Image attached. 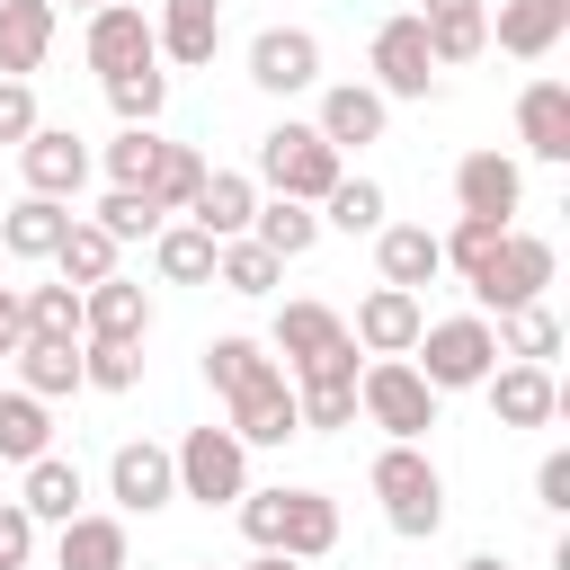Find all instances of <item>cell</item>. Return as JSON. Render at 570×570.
<instances>
[{
  "instance_id": "cell-1",
  "label": "cell",
  "mask_w": 570,
  "mask_h": 570,
  "mask_svg": "<svg viewBox=\"0 0 570 570\" xmlns=\"http://www.w3.org/2000/svg\"><path fill=\"white\" fill-rule=\"evenodd\" d=\"M365 481H374V499H383V525H392L401 543H428V534L445 525V472L428 463V445H383Z\"/></svg>"
},
{
  "instance_id": "cell-2",
  "label": "cell",
  "mask_w": 570,
  "mask_h": 570,
  "mask_svg": "<svg viewBox=\"0 0 570 570\" xmlns=\"http://www.w3.org/2000/svg\"><path fill=\"white\" fill-rule=\"evenodd\" d=\"M419 365V383L445 401V392H481L490 383V365H499V338H490V312H454V321H428L419 330V347H410Z\"/></svg>"
},
{
  "instance_id": "cell-3",
  "label": "cell",
  "mask_w": 570,
  "mask_h": 570,
  "mask_svg": "<svg viewBox=\"0 0 570 570\" xmlns=\"http://www.w3.org/2000/svg\"><path fill=\"white\" fill-rule=\"evenodd\" d=\"M338 178H347V160H338L312 125H294V116H285V125H267V134H258V187H276L285 205H321Z\"/></svg>"
},
{
  "instance_id": "cell-4",
  "label": "cell",
  "mask_w": 570,
  "mask_h": 570,
  "mask_svg": "<svg viewBox=\"0 0 570 570\" xmlns=\"http://www.w3.org/2000/svg\"><path fill=\"white\" fill-rule=\"evenodd\" d=\"M463 285H472L481 312H525V303H543V285H552V240H543V232H499V249H490Z\"/></svg>"
},
{
  "instance_id": "cell-5",
  "label": "cell",
  "mask_w": 570,
  "mask_h": 570,
  "mask_svg": "<svg viewBox=\"0 0 570 570\" xmlns=\"http://www.w3.org/2000/svg\"><path fill=\"white\" fill-rule=\"evenodd\" d=\"M356 410H365L392 445H419V436L436 428V392L410 374V356H374V365H356Z\"/></svg>"
},
{
  "instance_id": "cell-6",
  "label": "cell",
  "mask_w": 570,
  "mask_h": 570,
  "mask_svg": "<svg viewBox=\"0 0 570 570\" xmlns=\"http://www.w3.org/2000/svg\"><path fill=\"white\" fill-rule=\"evenodd\" d=\"M169 463H178V499H196V508H232L249 490V445L232 428H187L169 445Z\"/></svg>"
},
{
  "instance_id": "cell-7",
  "label": "cell",
  "mask_w": 570,
  "mask_h": 570,
  "mask_svg": "<svg viewBox=\"0 0 570 570\" xmlns=\"http://www.w3.org/2000/svg\"><path fill=\"white\" fill-rule=\"evenodd\" d=\"M428 89H436L428 27H419V9H401L374 27V98H428Z\"/></svg>"
},
{
  "instance_id": "cell-8",
  "label": "cell",
  "mask_w": 570,
  "mask_h": 570,
  "mask_svg": "<svg viewBox=\"0 0 570 570\" xmlns=\"http://www.w3.org/2000/svg\"><path fill=\"white\" fill-rule=\"evenodd\" d=\"M107 499H116L125 517H151V508H169V499H178V463H169V445H151V436H125V445L107 454Z\"/></svg>"
},
{
  "instance_id": "cell-9",
  "label": "cell",
  "mask_w": 570,
  "mask_h": 570,
  "mask_svg": "<svg viewBox=\"0 0 570 570\" xmlns=\"http://www.w3.org/2000/svg\"><path fill=\"white\" fill-rule=\"evenodd\" d=\"M80 53H89V71H98V80L160 62V45H151V18H142L134 0H107V9H89V36H80Z\"/></svg>"
},
{
  "instance_id": "cell-10",
  "label": "cell",
  "mask_w": 570,
  "mask_h": 570,
  "mask_svg": "<svg viewBox=\"0 0 570 570\" xmlns=\"http://www.w3.org/2000/svg\"><path fill=\"white\" fill-rule=\"evenodd\" d=\"M249 80H258L267 98L321 89V36H312V27H258V36H249Z\"/></svg>"
},
{
  "instance_id": "cell-11",
  "label": "cell",
  "mask_w": 570,
  "mask_h": 570,
  "mask_svg": "<svg viewBox=\"0 0 570 570\" xmlns=\"http://www.w3.org/2000/svg\"><path fill=\"white\" fill-rule=\"evenodd\" d=\"M18 169H27V196L71 205V196L89 187V142H80L71 125H36V134L18 142Z\"/></svg>"
},
{
  "instance_id": "cell-12",
  "label": "cell",
  "mask_w": 570,
  "mask_h": 570,
  "mask_svg": "<svg viewBox=\"0 0 570 570\" xmlns=\"http://www.w3.org/2000/svg\"><path fill=\"white\" fill-rule=\"evenodd\" d=\"M454 205L481 214V223H517V205H525V169H517L508 151H463V160H454Z\"/></svg>"
},
{
  "instance_id": "cell-13",
  "label": "cell",
  "mask_w": 570,
  "mask_h": 570,
  "mask_svg": "<svg viewBox=\"0 0 570 570\" xmlns=\"http://www.w3.org/2000/svg\"><path fill=\"white\" fill-rule=\"evenodd\" d=\"M419 330H428V303L401 294V285H374V294L356 303V321H347V338H356L365 356H410Z\"/></svg>"
},
{
  "instance_id": "cell-14",
  "label": "cell",
  "mask_w": 570,
  "mask_h": 570,
  "mask_svg": "<svg viewBox=\"0 0 570 570\" xmlns=\"http://www.w3.org/2000/svg\"><path fill=\"white\" fill-rule=\"evenodd\" d=\"M80 338H107V347H142L151 338V294L134 276H107L80 294Z\"/></svg>"
},
{
  "instance_id": "cell-15",
  "label": "cell",
  "mask_w": 570,
  "mask_h": 570,
  "mask_svg": "<svg viewBox=\"0 0 570 570\" xmlns=\"http://www.w3.org/2000/svg\"><path fill=\"white\" fill-rule=\"evenodd\" d=\"M151 45H160V62L205 71V62H214V45H223V0H160Z\"/></svg>"
},
{
  "instance_id": "cell-16",
  "label": "cell",
  "mask_w": 570,
  "mask_h": 570,
  "mask_svg": "<svg viewBox=\"0 0 570 570\" xmlns=\"http://www.w3.org/2000/svg\"><path fill=\"white\" fill-rule=\"evenodd\" d=\"M383 116H392V98H374L365 80H338V89H321V116H312V134L347 160L356 142H383Z\"/></svg>"
},
{
  "instance_id": "cell-17",
  "label": "cell",
  "mask_w": 570,
  "mask_h": 570,
  "mask_svg": "<svg viewBox=\"0 0 570 570\" xmlns=\"http://www.w3.org/2000/svg\"><path fill=\"white\" fill-rule=\"evenodd\" d=\"M490 410H499V428H552L561 419V383H552V365H490Z\"/></svg>"
},
{
  "instance_id": "cell-18",
  "label": "cell",
  "mask_w": 570,
  "mask_h": 570,
  "mask_svg": "<svg viewBox=\"0 0 570 570\" xmlns=\"http://www.w3.org/2000/svg\"><path fill=\"white\" fill-rule=\"evenodd\" d=\"M561 36H570V0H499V18H490V45L517 62H543Z\"/></svg>"
},
{
  "instance_id": "cell-19",
  "label": "cell",
  "mask_w": 570,
  "mask_h": 570,
  "mask_svg": "<svg viewBox=\"0 0 570 570\" xmlns=\"http://www.w3.org/2000/svg\"><path fill=\"white\" fill-rule=\"evenodd\" d=\"M249 214H258V178H249V169H205L187 223L214 232V240H249Z\"/></svg>"
},
{
  "instance_id": "cell-20",
  "label": "cell",
  "mask_w": 570,
  "mask_h": 570,
  "mask_svg": "<svg viewBox=\"0 0 570 570\" xmlns=\"http://www.w3.org/2000/svg\"><path fill=\"white\" fill-rule=\"evenodd\" d=\"M374 267H383V285L419 294V285H436V276H445V249H436V232H428V223H383V232H374Z\"/></svg>"
},
{
  "instance_id": "cell-21",
  "label": "cell",
  "mask_w": 570,
  "mask_h": 570,
  "mask_svg": "<svg viewBox=\"0 0 570 570\" xmlns=\"http://www.w3.org/2000/svg\"><path fill=\"white\" fill-rule=\"evenodd\" d=\"M223 428H232L240 445H285V436H303V410H294V383L276 374V383H258V392H240V401H223Z\"/></svg>"
},
{
  "instance_id": "cell-22",
  "label": "cell",
  "mask_w": 570,
  "mask_h": 570,
  "mask_svg": "<svg viewBox=\"0 0 570 570\" xmlns=\"http://www.w3.org/2000/svg\"><path fill=\"white\" fill-rule=\"evenodd\" d=\"M517 142L534 160H570V89L561 80H525L517 89Z\"/></svg>"
},
{
  "instance_id": "cell-23",
  "label": "cell",
  "mask_w": 570,
  "mask_h": 570,
  "mask_svg": "<svg viewBox=\"0 0 570 570\" xmlns=\"http://www.w3.org/2000/svg\"><path fill=\"white\" fill-rule=\"evenodd\" d=\"M330 347H347V321L330 303H285L276 330H267V356H285V374L312 365V356H330Z\"/></svg>"
},
{
  "instance_id": "cell-24",
  "label": "cell",
  "mask_w": 570,
  "mask_h": 570,
  "mask_svg": "<svg viewBox=\"0 0 570 570\" xmlns=\"http://www.w3.org/2000/svg\"><path fill=\"white\" fill-rule=\"evenodd\" d=\"M80 499H89V481H80V463H71V454H36V463H27V481H18V508H27L36 525H71V517H80Z\"/></svg>"
},
{
  "instance_id": "cell-25",
  "label": "cell",
  "mask_w": 570,
  "mask_h": 570,
  "mask_svg": "<svg viewBox=\"0 0 570 570\" xmlns=\"http://www.w3.org/2000/svg\"><path fill=\"white\" fill-rule=\"evenodd\" d=\"M276 552H285V561H321V552H338V499H330V490H285Z\"/></svg>"
},
{
  "instance_id": "cell-26",
  "label": "cell",
  "mask_w": 570,
  "mask_h": 570,
  "mask_svg": "<svg viewBox=\"0 0 570 570\" xmlns=\"http://www.w3.org/2000/svg\"><path fill=\"white\" fill-rule=\"evenodd\" d=\"M53 53V0H0V80L45 71Z\"/></svg>"
},
{
  "instance_id": "cell-27",
  "label": "cell",
  "mask_w": 570,
  "mask_h": 570,
  "mask_svg": "<svg viewBox=\"0 0 570 570\" xmlns=\"http://www.w3.org/2000/svg\"><path fill=\"white\" fill-rule=\"evenodd\" d=\"M134 561V543H125V517H71L62 534H53V570H125Z\"/></svg>"
},
{
  "instance_id": "cell-28",
  "label": "cell",
  "mask_w": 570,
  "mask_h": 570,
  "mask_svg": "<svg viewBox=\"0 0 570 570\" xmlns=\"http://www.w3.org/2000/svg\"><path fill=\"white\" fill-rule=\"evenodd\" d=\"M62 232H71V205H53V196H18V205L0 214V249H9V258H53Z\"/></svg>"
},
{
  "instance_id": "cell-29",
  "label": "cell",
  "mask_w": 570,
  "mask_h": 570,
  "mask_svg": "<svg viewBox=\"0 0 570 570\" xmlns=\"http://www.w3.org/2000/svg\"><path fill=\"white\" fill-rule=\"evenodd\" d=\"M18 392L36 401L80 392V338H18Z\"/></svg>"
},
{
  "instance_id": "cell-30",
  "label": "cell",
  "mask_w": 570,
  "mask_h": 570,
  "mask_svg": "<svg viewBox=\"0 0 570 570\" xmlns=\"http://www.w3.org/2000/svg\"><path fill=\"white\" fill-rule=\"evenodd\" d=\"M205 383H214L223 401H240V392L276 383V356H267L258 338H205Z\"/></svg>"
},
{
  "instance_id": "cell-31",
  "label": "cell",
  "mask_w": 570,
  "mask_h": 570,
  "mask_svg": "<svg viewBox=\"0 0 570 570\" xmlns=\"http://www.w3.org/2000/svg\"><path fill=\"white\" fill-rule=\"evenodd\" d=\"M249 240H258V249L285 267V258H303V249L321 240V214H312V205H285V196H267V205L249 214Z\"/></svg>"
},
{
  "instance_id": "cell-32",
  "label": "cell",
  "mask_w": 570,
  "mask_h": 570,
  "mask_svg": "<svg viewBox=\"0 0 570 570\" xmlns=\"http://www.w3.org/2000/svg\"><path fill=\"white\" fill-rule=\"evenodd\" d=\"M214 232H196V223H160V240H151V267L169 276V285H214Z\"/></svg>"
},
{
  "instance_id": "cell-33",
  "label": "cell",
  "mask_w": 570,
  "mask_h": 570,
  "mask_svg": "<svg viewBox=\"0 0 570 570\" xmlns=\"http://www.w3.org/2000/svg\"><path fill=\"white\" fill-rule=\"evenodd\" d=\"M490 338H499V356H508V365H552V356H561V321H552L543 303L499 312V321H490Z\"/></svg>"
},
{
  "instance_id": "cell-34",
  "label": "cell",
  "mask_w": 570,
  "mask_h": 570,
  "mask_svg": "<svg viewBox=\"0 0 570 570\" xmlns=\"http://www.w3.org/2000/svg\"><path fill=\"white\" fill-rule=\"evenodd\" d=\"M419 27H428V62H436V71L490 53V9H445V18H419Z\"/></svg>"
},
{
  "instance_id": "cell-35",
  "label": "cell",
  "mask_w": 570,
  "mask_h": 570,
  "mask_svg": "<svg viewBox=\"0 0 570 570\" xmlns=\"http://www.w3.org/2000/svg\"><path fill=\"white\" fill-rule=\"evenodd\" d=\"M53 267H62V285H71V294H89V285H107V276H116V240H107L98 223H80V214H71V232H62Z\"/></svg>"
},
{
  "instance_id": "cell-36",
  "label": "cell",
  "mask_w": 570,
  "mask_h": 570,
  "mask_svg": "<svg viewBox=\"0 0 570 570\" xmlns=\"http://www.w3.org/2000/svg\"><path fill=\"white\" fill-rule=\"evenodd\" d=\"M53 454V419L36 392H0V463H36Z\"/></svg>"
},
{
  "instance_id": "cell-37",
  "label": "cell",
  "mask_w": 570,
  "mask_h": 570,
  "mask_svg": "<svg viewBox=\"0 0 570 570\" xmlns=\"http://www.w3.org/2000/svg\"><path fill=\"white\" fill-rule=\"evenodd\" d=\"M196 187H205V151H196V142H160V169H151V187H142V196H151L160 214H187V205H196Z\"/></svg>"
},
{
  "instance_id": "cell-38",
  "label": "cell",
  "mask_w": 570,
  "mask_h": 570,
  "mask_svg": "<svg viewBox=\"0 0 570 570\" xmlns=\"http://www.w3.org/2000/svg\"><path fill=\"white\" fill-rule=\"evenodd\" d=\"M89 223H98V232H107V240L125 249V240H160V223H169V214H160V205H151L142 187H107Z\"/></svg>"
},
{
  "instance_id": "cell-39",
  "label": "cell",
  "mask_w": 570,
  "mask_h": 570,
  "mask_svg": "<svg viewBox=\"0 0 570 570\" xmlns=\"http://www.w3.org/2000/svg\"><path fill=\"white\" fill-rule=\"evenodd\" d=\"M107 107H116L125 125H160V107H169V71H160V62L116 71V80H107Z\"/></svg>"
},
{
  "instance_id": "cell-40",
  "label": "cell",
  "mask_w": 570,
  "mask_h": 570,
  "mask_svg": "<svg viewBox=\"0 0 570 570\" xmlns=\"http://www.w3.org/2000/svg\"><path fill=\"white\" fill-rule=\"evenodd\" d=\"M276 276H285V267H276L258 240H223V249H214V285H223V294H276Z\"/></svg>"
},
{
  "instance_id": "cell-41",
  "label": "cell",
  "mask_w": 570,
  "mask_h": 570,
  "mask_svg": "<svg viewBox=\"0 0 570 570\" xmlns=\"http://www.w3.org/2000/svg\"><path fill=\"white\" fill-rule=\"evenodd\" d=\"M18 321H27V338H80V294L71 285H27Z\"/></svg>"
},
{
  "instance_id": "cell-42",
  "label": "cell",
  "mask_w": 570,
  "mask_h": 570,
  "mask_svg": "<svg viewBox=\"0 0 570 570\" xmlns=\"http://www.w3.org/2000/svg\"><path fill=\"white\" fill-rule=\"evenodd\" d=\"M151 169H160V134L151 125H125L107 142V187H151Z\"/></svg>"
},
{
  "instance_id": "cell-43",
  "label": "cell",
  "mask_w": 570,
  "mask_h": 570,
  "mask_svg": "<svg viewBox=\"0 0 570 570\" xmlns=\"http://www.w3.org/2000/svg\"><path fill=\"white\" fill-rule=\"evenodd\" d=\"M321 223H338V232H383V187H374V178H338V187L321 196Z\"/></svg>"
},
{
  "instance_id": "cell-44",
  "label": "cell",
  "mask_w": 570,
  "mask_h": 570,
  "mask_svg": "<svg viewBox=\"0 0 570 570\" xmlns=\"http://www.w3.org/2000/svg\"><path fill=\"white\" fill-rule=\"evenodd\" d=\"M80 383H89V392H134V383H142V347L80 338Z\"/></svg>"
},
{
  "instance_id": "cell-45",
  "label": "cell",
  "mask_w": 570,
  "mask_h": 570,
  "mask_svg": "<svg viewBox=\"0 0 570 570\" xmlns=\"http://www.w3.org/2000/svg\"><path fill=\"white\" fill-rule=\"evenodd\" d=\"M499 232H517V223H481V214H454V232H445L436 249H445V267H454V276H472V267L499 249Z\"/></svg>"
},
{
  "instance_id": "cell-46",
  "label": "cell",
  "mask_w": 570,
  "mask_h": 570,
  "mask_svg": "<svg viewBox=\"0 0 570 570\" xmlns=\"http://www.w3.org/2000/svg\"><path fill=\"white\" fill-rule=\"evenodd\" d=\"M294 410H303V428H356V383H294Z\"/></svg>"
},
{
  "instance_id": "cell-47",
  "label": "cell",
  "mask_w": 570,
  "mask_h": 570,
  "mask_svg": "<svg viewBox=\"0 0 570 570\" xmlns=\"http://www.w3.org/2000/svg\"><path fill=\"white\" fill-rule=\"evenodd\" d=\"M36 125H45V116H36V89H27V80H0V142L18 151Z\"/></svg>"
},
{
  "instance_id": "cell-48",
  "label": "cell",
  "mask_w": 570,
  "mask_h": 570,
  "mask_svg": "<svg viewBox=\"0 0 570 570\" xmlns=\"http://www.w3.org/2000/svg\"><path fill=\"white\" fill-rule=\"evenodd\" d=\"M27 552H36V517L9 499V508H0V570H27Z\"/></svg>"
},
{
  "instance_id": "cell-49",
  "label": "cell",
  "mask_w": 570,
  "mask_h": 570,
  "mask_svg": "<svg viewBox=\"0 0 570 570\" xmlns=\"http://www.w3.org/2000/svg\"><path fill=\"white\" fill-rule=\"evenodd\" d=\"M534 508L570 517V454H543V463H534Z\"/></svg>"
},
{
  "instance_id": "cell-50",
  "label": "cell",
  "mask_w": 570,
  "mask_h": 570,
  "mask_svg": "<svg viewBox=\"0 0 570 570\" xmlns=\"http://www.w3.org/2000/svg\"><path fill=\"white\" fill-rule=\"evenodd\" d=\"M18 338H27V321H18V294L0 285V356H18Z\"/></svg>"
},
{
  "instance_id": "cell-51",
  "label": "cell",
  "mask_w": 570,
  "mask_h": 570,
  "mask_svg": "<svg viewBox=\"0 0 570 570\" xmlns=\"http://www.w3.org/2000/svg\"><path fill=\"white\" fill-rule=\"evenodd\" d=\"M445 9H490V0H419V18H445Z\"/></svg>"
},
{
  "instance_id": "cell-52",
  "label": "cell",
  "mask_w": 570,
  "mask_h": 570,
  "mask_svg": "<svg viewBox=\"0 0 570 570\" xmlns=\"http://www.w3.org/2000/svg\"><path fill=\"white\" fill-rule=\"evenodd\" d=\"M249 570H303V561H285V552H258V561H249Z\"/></svg>"
},
{
  "instance_id": "cell-53",
  "label": "cell",
  "mask_w": 570,
  "mask_h": 570,
  "mask_svg": "<svg viewBox=\"0 0 570 570\" xmlns=\"http://www.w3.org/2000/svg\"><path fill=\"white\" fill-rule=\"evenodd\" d=\"M463 570H508V561H499V552H472V561H463Z\"/></svg>"
},
{
  "instance_id": "cell-54",
  "label": "cell",
  "mask_w": 570,
  "mask_h": 570,
  "mask_svg": "<svg viewBox=\"0 0 570 570\" xmlns=\"http://www.w3.org/2000/svg\"><path fill=\"white\" fill-rule=\"evenodd\" d=\"M53 9H62V0H53ZM71 9H107V0H71Z\"/></svg>"
},
{
  "instance_id": "cell-55",
  "label": "cell",
  "mask_w": 570,
  "mask_h": 570,
  "mask_svg": "<svg viewBox=\"0 0 570 570\" xmlns=\"http://www.w3.org/2000/svg\"><path fill=\"white\" fill-rule=\"evenodd\" d=\"M196 570H214V561H196Z\"/></svg>"
}]
</instances>
